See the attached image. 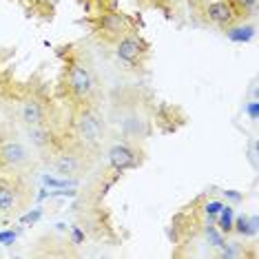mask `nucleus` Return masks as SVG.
<instances>
[{
  "label": "nucleus",
  "instance_id": "f03ea898",
  "mask_svg": "<svg viewBox=\"0 0 259 259\" xmlns=\"http://www.w3.org/2000/svg\"><path fill=\"white\" fill-rule=\"evenodd\" d=\"M111 133L117 138L128 140L135 144H144L153 135V107L146 104L135 91H126L111 102V111L107 115Z\"/></svg>",
  "mask_w": 259,
  "mask_h": 259
},
{
  "label": "nucleus",
  "instance_id": "dca6fc26",
  "mask_svg": "<svg viewBox=\"0 0 259 259\" xmlns=\"http://www.w3.org/2000/svg\"><path fill=\"white\" fill-rule=\"evenodd\" d=\"M231 7L235 9L239 20H248V18H255L257 14V3L259 0H228Z\"/></svg>",
  "mask_w": 259,
  "mask_h": 259
},
{
  "label": "nucleus",
  "instance_id": "9d476101",
  "mask_svg": "<svg viewBox=\"0 0 259 259\" xmlns=\"http://www.w3.org/2000/svg\"><path fill=\"white\" fill-rule=\"evenodd\" d=\"M113 54L117 58V62H122L126 69H144L146 62L151 58V45L142 33L135 29V31H128L126 36H122L117 42L113 45Z\"/></svg>",
  "mask_w": 259,
  "mask_h": 259
},
{
  "label": "nucleus",
  "instance_id": "6ab92c4d",
  "mask_svg": "<svg viewBox=\"0 0 259 259\" xmlns=\"http://www.w3.org/2000/svg\"><path fill=\"white\" fill-rule=\"evenodd\" d=\"M188 3H191V7H193V9H195V11H197L199 7H204V5H206V3H210V0H188Z\"/></svg>",
  "mask_w": 259,
  "mask_h": 259
},
{
  "label": "nucleus",
  "instance_id": "f3484780",
  "mask_svg": "<svg viewBox=\"0 0 259 259\" xmlns=\"http://www.w3.org/2000/svg\"><path fill=\"white\" fill-rule=\"evenodd\" d=\"M87 14H98V11L107 9H117V0H80Z\"/></svg>",
  "mask_w": 259,
  "mask_h": 259
},
{
  "label": "nucleus",
  "instance_id": "0eeeda50",
  "mask_svg": "<svg viewBox=\"0 0 259 259\" xmlns=\"http://www.w3.org/2000/svg\"><path fill=\"white\" fill-rule=\"evenodd\" d=\"M38 164V153L16 133L0 140V175H27Z\"/></svg>",
  "mask_w": 259,
  "mask_h": 259
},
{
  "label": "nucleus",
  "instance_id": "6e6552de",
  "mask_svg": "<svg viewBox=\"0 0 259 259\" xmlns=\"http://www.w3.org/2000/svg\"><path fill=\"white\" fill-rule=\"evenodd\" d=\"M33 197V188L25 175H0V220L22 213Z\"/></svg>",
  "mask_w": 259,
  "mask_h": 259
},
{
  "label": "nucleus",
  "instance_id": "7ed1b4c3",
  "mask_svg": "<svg viewBox=\"0 0 259 259\" xmlns=\"http://www.w3.org/2000/svg\"><path fill=\"white\" fill-rule=\"evenodd\" d=\"M67 133L96 155L104 153L107 144L111 142V126L107 113L100 109L98 102H82L69 107Z\"/></svg>",
  "mask_w": 259,
  "mask_h": 259
},
{
  "label": "nucleus",
  "instance_id": "f257e3e1",
  "mask_svg": "<svg viewBox=\"0 0 259 259\" xmlns=\"http://www.w3.org/2000/svg\"><path fill=\"white\" fill-rule=\"evenodd\" d=\"M58 58L62 62L58 91L69 102V107L82 102L100 104L102 87H100L98 73L84 51H80L75 45H64L58 49Z\"/></svg>",
  "mask_w": 259,
  "mask_h": 259
},
{
  "label": "nucleus",
  "instance_id": "2eb2a0df",
  "mask_svg": "<svg viewBox=\"0 0 259 259\" xmlns=\"http://www.w3.org/2000/svg\"><path fill=\"white\" fill-rule=\"evenodd\" d=\"M231 40L235 42H248V40L255 36V25L248 20H235L233 25H228L226 29H222Z\"/></svg>",
  "mask_w": 259,
  "mask_h": 259
},
{
  "label": "nucleus",
  "instance_id": "1a4fd4ad",
  "mask_svg": "<svg viewBox=\"0 0 259 259\" xmlns=\"http://www.w3.org/2000/svg\"><path fill=\"white\" fill-rule=\"evenodd\" d=\"M104 155H107L109 170L120 173V175L124 173V170L140 168L146 162L144 144H135V142H128V140H122V138L111 140L107 144V149H104Z\"/></svg>",
  "mask_w": 259,
  "mask_h": 259
},
{
  "label": "nucleus",
  "instance_id": "f8f14e48",
  "mask_svg": "<svg viewBox=\"0 0 259 259\" xmlns=\"http://www.w3.org/2000/svg\"><path fill=\"white\" fill-rule=\"evenodd\" d=\"M186 113L178 107H170V104H155L153 107V124L162 133H175L180 126L186 124Z\"/></svg>",
  "mask_w": 259,
  "mask_h": 259
},
{
  "label": "nucleus",
  "instance_id": "39448f33",
  "mask_svg": "<svg viewBox=\"0 0 259 259\" xmlns=\"http://www.w3.org/2000/svg\"><path fill=\"white\" fill-rule=\"evenodd\" d=\"M11 117L18 126H38V124H56L58 104L49 98L42 87H27L22 96L11 104Z\"/></svg>",
  "mask_w": 259,
  "mask_h": 259
},
{
  "label": "nucleus",
  "instance_id": "20e7f679",
  "mask_svg": "<svg viewBox=\"0 0 259 259\" xmlns=\"http://www.w3.org/2000/svg\"><path fill=\"white\" fill-rule=\"evenodd\" d=\"M42 164H47L60 178L80 180V178H87L96 168L98 155L87 149V146H82L80 142H75L71 135H69Z\"/></svg>",
  "mask_w": 259,
  "mask_h": 259
},
{
  "label": "nucleus",
  "instance_id": "9b49d317",
  "mask_svg": "<svg viewBox=\"0 0 259 259\" xmlns=\"http://www.w3.org/2000/svg\"><path fill=\"white\" fill-rule=\"evenodd\" d=\"M197 14L202 16V20L206 25H213V27H220V29H226L228 25H233L235 20H239L228 0H210V3H206L204 7L197 9Z\"/></svg>",
  "mask_w": 259,
  "mask_h": 259
},
{
  "label": "nucleus",
  "instance_id": "ddd939ff",
  "mask_svg": "<svg viewBox=\"0 0 259 259\" xmlns=\"http://www.w3.org/2000/svg\"><path fill=\"white\" fill-rule=\"evenodd\" d=\"M248 241L241 237H228L224 239V244L213 252V257L217 259H246V257H255V250H248Z\"/></svg>",
  "mask_w": 259,
  "mask_h": 259
},
{
  "label": "nucleus",
  "instance_id": "423d86ee",
  "mask_svg": "<svg viewBox=\"0 0 259 259\" xmlns=\"http://www.w3.org/2000/svg\"><path fill=\"white\" fill-rule=\"evenodd\" d=\"M84 25L89 27L93 38L104 45H111V47L122 36H126L128 31L138 29L135 20L128 14H124V11H120V7L98 11V14H89V18H84Z\"/></svg>",
  "mask_w": 259,
  "mask_h": 259
},
{
  "label": "nucleus",
  "instance_id": "4468645a",
  "mask_svg": "<svg viewBox=\"0 0 259 259\" xmlns=\"http://www.w3.org/2000/svg\"><path fill=\"white\" fill-rule=\"evenodd\" d=\"M233 233L237 235V237L246 239V241L255 239L257 233H259L257 217H255V215H239V217H235V222H233Z\"/></svg>",
  "mask_w": 259,
  "mask_h": 259
},
{
  "label": "nucleus",
  "instance_id": "a211bd4d",
  "mask_svg": "<svg viewBox=\"0 0 259 259\" xmlns=\"http://www.w3.org/2000/svg\"><path fill=\"white\" fill-rule=\"evenodd\" d=\"M14 133H16V126H11V124H7V122L0 120V140L9 138V135H14Z\"/></svg>",
  "mask_w": 259,
  "mask_h": 259
}]
</instances>
